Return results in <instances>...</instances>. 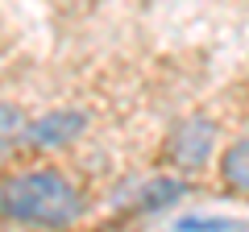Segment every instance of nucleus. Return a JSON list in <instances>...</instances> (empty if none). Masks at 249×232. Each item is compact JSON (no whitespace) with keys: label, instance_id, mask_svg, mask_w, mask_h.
<instances>
[{"label":"nucleus","instance_id":"obj_4","mask_svg":"<svg viewBox=\"0 0 249 232\" xmlns=\"http://www.w3.org/2000/svg\"><path fill=\"white\" fill-rule=\"evenodd\" d=\"M183 195H187L183 179H175V174H154V179H142V182H133V187H121L112 203L129 207V212H162V207H170Z\"/></svg>","mask_w":249,"mask_h":232},{"label":"nucleus","instance_id":"obj_7","mask_svg":"<svg viewBox=\"0 0 249 232\" xmlns=\"http://www.w3.org/2000/svg\"><path fill=\"white\" fill-rule=\"evenodd\" d=\"M175 228H241L237 220H208V215H187V220H178Z\"/></svg>","mask_w":249,"mask_h":232},{"label":"nucleus","instance_id":"obj_3","mask_svg":"<svg viewBox=\"0 0 249 232\" xmlns=\"http://www.w3.org/2000/svg\"><path fill=\"white\" fill-rule=\"evenodd\" d=\"M83 129H88V112H83V108H50V112H42L37 120H29L25 141L37 145V149H58V145L79 141Z\"/></svg>","mask_w":249,"mask_h":232},{"label":"nucleus","instance_id":"obj_5","mask_svg":"<svg viewBox=\"0 0 249 232\" xmlns=\"http://www.w3.org/2000/svg\"><path fill=\"white\" fill-rule=\"evenodd\" d=\"M220 179H224V187L249 195V133L237 137V141L220 153Z\"/></svg>","mask_w":249,"mask_h":232},{"label":"nucleus","instance_id":"obj_6","mask_svg":"<svg viewBox=\"0 0 249 232\" xmlns=\"http://www.w3.org/2000/svg\"><path fill=\"white\" fill-rule=\"evenodd\" d=\"M25 129H29V116L21 112L17 104L0 99V158H9V153L25 141Z\"/></svg>","mask_w":249,"mask_h":232},{"label":"nucleus","instance_id":"obj_2","mask_svg":"<svg viewBox=\"0 0 249 232\" xmlns=\"http://www.w3.org/2000/svg\"><path fill=\"white\" fill-rule=\"evenodd\" d=\"M162 153H166V162L175 170H183V174L204 170L208 162L216 158V125L208 116H187V120H178V125L170 129Z\"/></svg>","mask_w":249,"mask_h":232},{"label":"nucleus","instance_id":"obj_1","mask_svg":"<svg viewBox=\"0 0 249 232\" xmlns=\"http://www.w3.org/2000/svg\"><path fill=\"white\" fill-rule=\"evenodd\" d=\"M0 212L17 224L67 228V224L79 220L83 203L67 174H58L50 166H34V170H17L13 179L0 182Z\"/></svg>","mask_w":249,"mask_h":232}]
</instances>
